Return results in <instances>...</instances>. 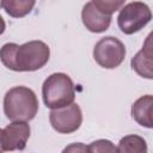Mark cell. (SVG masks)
Returning <instances> with one entry per match:
<instances>
[{"instance_id": "10", "label": "cell", "mask_w": 153, "mask_h": 153, "mask_svg": "<svg viewBox=\"0 0 153 153\" xmlns=\"http://www.w3.org/2000/svg\"><path fill=\"white\" fill-rule=\"evenodd\" d=\"M152 105L153 97L151 94H146L136 99L131 105V116L135 122L146 128H152Z\"/></svg>"}, {"instance_id": "17", "label": "cell", "mask_w": 153, "mask_h": 153, "mask_svg": "<svg viewBox=\"0 0 153 153\" xmlns=\"http://www.w3.org/2000/svg\"><path fill=\"white\" fill-rule=\"evenodd\" d=\"M0 135H1V129H0ZM0 152H2V149H1V143H0Z\"/></svg>"}, {"instance_id": "7", "label": "cell", "mask_w": 153, "mask_h": 153, "mask_svg": "<svg viewBox=\"0 0 153 153\" xmlns=\"http://www.w3.org/2000/svg\"><path fill=\"white\" fill-rule=\"evenodd\" d=\"M30 126L24 121H12L1 129L0 143L4 151H23L30 137Z\"/></svg>"}, {"instance_id": "13", "label": "cell", "mask_w": 153, "mask_h": 153, "mask_svg": "<svg viewBox=\"0 0 153 153\" xmlns=\"http://www.w3.org/2000/svg\"><path fill=\"white\" fill-rule=\"evenodd\" d=\"M92 2L103 13L112 14L122 8L126 0H92Z\"/></svg>"}, {"instance_id": "12", "label": "cell", "mask_w": 153, "mask_h": 153, "mask_svg": "<svg viewBox=\"0 0 153 153\" xmlns=\"http://www.w3.org/2000/svg\"><path fill=\"white\" fill-rule=\"evenodd\" d=\"M117 152L121 153H146L147 143L139 135H127L122 137L117 146Z\"/></svg>"}, {"instance_id": "3", "label": "cell", "mask_w": 153, "mask_h": 153, "mask_svg": "<svg viewBox=\"0 0 153 153\" xmlns=\"http://www.w3.org/2000/svg\"><path fill=\"white\" fill-rule=\"evenodd\" d=\"M43 102L49 109H57L74 103L75 88L69 75L66 73H53L42 85Z\"/></svg>"}, {"instance_id": "4", "label": "cell", "mask_w": 153, "mask_h": 153, "mask_svg": "<svg viewBox=\"0 0 153 153\" xmlns=\"http://www.w3.org/2000/svg\"><path fill=\"white\" fill-rule=\"evenodd\" d=\"M152 19L151 8L141 1L127 4L118 13L117 24L120 30L126 35H133L143 29Z\"/></svg>"}, {"instance_id": "11", "label": "cell", "mask_w": 153, "mask_h": 153, "mask_svg": "<svg viewBox=\"0 0 153 153\" xmlns=\"http://www.w3.org/2000/svg\"><path fill=\"white\" fill-rule=\"evenodd\" d=\"M36 0H0V7L12 18H23L27 16Z\"/></svg>"}, {"instance_id": "14", "label": "cell", "mask_w": 153, "mask_h": 153, "mask_svg": "<svg viewBox=\"0 0 153 153\" xmlns=\"http://www.w3.org/2000/svg\"><path fill=\"white\" fill-rule=\"evenodd\" d=\"M88 147V152L91 153H97V152H117V147H115V145L105 139H100L97 141H93L92 143H90Z\"/></svg>"}, {"instance_id": "1", "label": "cell", "mask_w": 153, "mask_h": 153, "mask_svg": "<svg viewBox=\"0 0 153 153\" xmlns=\"http://www.w3.org/2000/svg\"><path fill=\"white\" fill-rule=\"evenodd\" d=\"M50 57V49L43 41H30L22 45L6 43L0 48V61L14 72H35L43 68Z\"/></svg>"}, {"instance_id": "15", "label": "cell", "mask_w": 153, "mask_h": 153, "mask_svg": "<svg viewBox=\"0 0 153 153\" xmlns=\"http://www.w3.org/2000/svg\"><path fill=\"white\" fill-rule=\"evenodd\" d=\"M63 152H88V147L84 146L82 143H72L71 146L66 147Z\"/></svg>"}, {"instance_id": "9", "label": "cell", "mask_w": 153, "mask_h": 153, "mask_svg": "<svg viewBox=\"0 0 153 153\" xmlns=\"http://www.w3.org/2000/svg\"><path fill=\"white\" fill-rule=\"evenodd\" d=\"M131 68L135 71L140 76L146 79L153 78L152 71V44H151V35H148L142 49L136 53L135 56L131 59Z\"/></svg>"}, {"instance_id": "16", "label": "cell", "mask_w": 153, "mask_h": 153, "mask_svg": "<svg viewBox=\"0 0 153 153\" xmlns=\"http://www.w3.org/2000/svg\"><path fill=\"white\" fill-rule=\"evenodd\" d=\"M5 29H6V23H5L4 18L0 16V35H2V33H4Z\"/></svg>"}, {"instance_id": "5", "label": "cell", "mask_w": 153, "mask_h": 153, "mask_svg": "<svg viewBox=\"0 0 153 153\" xmlns=\"http://www.w3.org/2000/svg\"><path fill=\"white\" fill-rule=\"evenodd\" d=\"M126 57V47L116 37L106 36L100 38L93 48V59L103 68H117Z\"/></svg>"}, {"instance_id": "2", "label": "cell", "mask_w": 153, "mask_h": 153, "mask_svg": "<svg viewBox=\"0 0 153 153\" xmlns=\"http://www.w3.org/2000/svg\"><path fill=\"white\" fill-rule=\"evenodd\" d=\"M38 111L36 93L26 86L10 88L4 97V112L10 121H31Z\"/></svg>"}, {"instance_id": "8", "label": "cell", "mask_w": 153, "mask_h": 153, "mask_svg": "<svg viewBox=\"0 0 153 153\" xmlns=\"http://www.w3.org/2000/svg\"><path fill=\"white\" fill-rule=\"evenodd\" d=\"M111 14H106L99 11L92 1L86 2L81 10L82 24L88 31L94 33L106 31L111 24Z\"/></svg>"}, {"instance_id": "6", "label": "cell", "mask_w": 153, "mask_h": 153, "mask_svg": "<svg viewBox=\"0 0 153 153\" xmlns=\"http://www.w3.org/2000/svg\"><path fill=\"white\" fill-rule=\"evenodd\" d=\"M49 121L54 130L57 133L71 134L80 128L82 122V112L76 103H72L62 108L51 109Z\"/></svg>"}]
</instances>
